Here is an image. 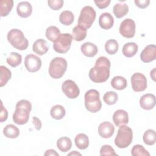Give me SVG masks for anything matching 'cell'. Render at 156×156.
I'll use <instances>...</instances> for the list:
<instances>
[{
  "label": "cell",
  "instance_id": "cell-1",
  "mask_svg": "<svg viewBox=\"0 0 156 156\" xmlns=\"http://www.w3.org/2000/svg\"><path fill=\"white\" fill-rule=\"evenodd\" d=\"M110 62L106 57H99L95 65L89 71V77L95 83H102L108 80L110 76Z\"/></svg>",
  "mask_w": 156,
  "mask_h": 156
},
{
  "label": "cell",
  "instance_id": "cell-2",
  "mask_svg": "<svg viewBox=\"0 0 156 156\" xmlns=\"http://www.w3.org/2000/svg\"><path fill=\"white\" fill-rule=\"evenodd\" d=\"M32 110L31 103L26 99L18 101L15 107V111L13 115V122L18 125L27 123L29 119L30 112Z\"/></svg>",
  "mask_w": 156,
  "mask_h": 156
},
{
  "label": "cell",
  "instance_id": "cell-3",
  "mask_svg": "<svg viewBox=\"0 0 156 156\" xmlns=\"http://www.w3.org/2000/svg\"><path fill=\"white\" fill-rule=\"evenodd\" d=\"M7 38L10 44L18 50L23 51L28 47V40L24 37L23 32L20 29H11L9 31Z\"/></svg>",
  "mask_w": 156,
  "mask_h": 156
},
{
  "label": "cell",
  "instance_id": "cell-4",
  "mask_svg": "<svg viewBox=\"0 0 156 156\" xmlns=\"http://www.w3.org/2000/svg\"><path fill=\"white\" fill-rule=\"evenodd\" d=\"M132 140L133 132L132 129L127 126H120L115 139V145L119 148H126L131 144Z\"/></svg>",
  "mask_w": 156,
  "mask_h": 156
},
{
  "label": "cell",
  "instance_id": "cell-5",
  "mask_svg": "<svg viewBox=\"0 0 156 156\" xmlns=\"http://www.w3.org/2000/svg\"><path fill=\"white\" fill-rule=\"evenodd\" d=\"M84 98L85 106L88 111L91 113H96L101 110L102 103L98 91L94 89L90 90L85 93Z\"/></svg>",
  "mask_w": 156,
  "mask_h": 156
},
{
  "label": "cell",
  "instance_id": "cell-6",
  "mask_svg": "<svg viewBox=\"0 0 156 156\" xmlns=\"http://www.w3.org/2000/svg\"><path fill=\"white\" fill-rule=\"evenodd\" d=\"M66 60L60 57L54 58L49 63V74L54 79H60L65 74L67 68Z\"/></svg>",
  "mask_w": 156,
  "mask_h": 156
},
{
  "label": "cell",
  "instance_id": "cell-7",
  "mask_svg": "<svg viewBox=\"0 0 156 156\" xmlns=\"http://www.w3.org/2000/svg\"><path fill=\"white\" fill-rule=\"evenodd\" d=\"M96 18V12L94 9L89 5L85 6L80 11L78 19V25L85 29L90 28Z\"/></svg>",
  "mask_w": 156,
  "mask_h": 156
},
{
  "label": "cell",
  "instance_id": "cell-8",
  "mask_svg": "<svg viewBox=\"0 0 156 156\" xmlns=\"http://www.w3.org/2000/svg\"><path fill=\"white\" fill-rule=\"evenodd\" d=\"M73 39V37L70 34H61L53 43L54 51L60 54L67 52L70 49Z\"/></svg>",
  "mask_w": 156,
  "mask_h": 156
},
{
  "label": "cell",
  "instance_id": "cell-9",
  "mask_svg": "<svg viewBox=\"0 0 156 156\" xmlns=\"http://www.w3.org/2000/svg\"><path fill=\"white\" fill-rule=\"evenodd\" d=\"M119 33L127 38H131L135 34V23L130 18L124 20L120 24L119 29Z\"/></svg>",
  "mask_w": 156,
  "mask_h": 156
},
{
  "label": "cell",
  "instance_id": "cell-10",
  "mask_svg": "<svg viewBox=\"0 0 156 156\" xmlns=\"http://www.w3.org/2000/svg\"><path fill=\"white\" fill-rule=\"evenodd\" d=\"M132 88L134 91L140 92L147 88V79L145 76L140 73H134L130 78Z\"/></svg>",
  "mask_w": 156,
  "mask_h": 156
},
{
  "label": "cell",
  "instance_id": "cell-11",
  "mask_svg": "<svg viewBox=\"0 0 156 156\" xmlns=\"http://www.w3.org/2000/svg\"><path fill=\"white\" fill-rule=\"evenodd\" d=\"M63 93L69 99H75L80 94V90L77 84L72 80H66L62 85Z\"/></svg>",
  "mask_w": 156,
  "mask_h": 156
},
{
  "label": "cell",
  "instance_id": "cell-12",
  "mask_svg": "<svg viewBox=\"0 0 156 156\" xmlns=\"http://www.w3.org/2000/svg\"><path fill=\"white\" fill-rule=\"evenodd\" d=\"M42 65V62L38 56L29 54L27 55L24 60V65L26 69L30 73L38 71Z\"/></svg>",
  "mask_w": 156,
  "mask_h": 156
},
{
  "label": "cell",
  "instance_id": "cell-13",
  "mask_svg": "<svg viewBox=\"0 0 156 156\" xmlns=\"http://www.w3.org/2000/svg\"><path fill=\"white\" fill-rule=\"evenodd\" d=\"M156 58V47L154 44L146 46L140 54V58L144 63H149Z\"/></svg>",
  "mask_w": 156,
  "mask_h": 156
},
{
  "label": "cell",
  "instance_id": "cell-14",
  "mask_svg": "<svg viewBox=\"0 0 156 156\" xmlns=\"http://www.w3.org/2000/svg\"><path fill=\"white\" fill-rule=\"evenodd\" d=\"M115 132V127L108 122L105 121L99 124L98 127V133L99 135L104 138H110Z\"/></svg>",
  "mask_w": 156,
  "mask_h": 156
},
{
  "label": "cell",
  "instance_id": "cell-15",
  "mask_svg": "<svg viewBox=\"0 0 156 156\" xmlns=\"http://www.w3.org/2000/svg\"><path fill=\"white\" fill-rule=\"evenodd\" d=\"M155 96L151 93H147L143 95L140 99V107L147 110L152 109L155 105Z\"/></svg>",
  "mask_w": 156,
  "mask_h": 156
},
{
  "label": "cell",
  "instance_id": "cell-16",
  "mask_svg": "<svg viewBox=\"0 0 156 156\" xmlns=\"http://www.w3.org/2000/svg\"><path fill=\"white\" fill-rule=\"evenodd\" d=\"M113 121L116 126L127 124L129 122L128 113L124 110H117L113 115Z\"/></svg>",
  "mask_w": 156,
  "mask_h": 156
},
{
  "label": "cell",
  "instance_id": "cell-17",
  "mask_svg": "<svg viewBox=\"0 0 156 156\" xmlns=\"http://www.w3.org/2000/svg\"><path fill=\"white\" fill-rule=\"evenodd\" d=\"M114 23V19L112 15L108 12L102 13L99 18V24L101 28L108 30L112 27Z\"/></svg>",
  "mask_w": 156,
  "mask_h": 156
},
{
  "label": "cell",
  "instance_id": "cell-18",
  "mask_svg": "<svg viewBox=\"0 0 156 156\" xmlns=\"http://www.w3.org/2000/svg\"><path fill=\"white\" fill-rule=\"evenodd\" d=\"M16 12L18 15L22 18L29 17L32 12L31 4L27 1L20 2L16 7Z\"/></svg>",
  "mask_w": 156,
  "mask_h": 156
},
{
  "label": "cell",
  "instance_id": "cell-19",
  "mask_svg": "<svg viewBox=\"0 0 156 156\" xmlns=\"http://www.w3.org/2000/svg\"><path fill=\"white\" fill-rule=\"evenodd\" d=\"M49 49L47 41L44 39H38L36 40L32 46L33 51L38 54L39 55H43L46 54Z\"/></svg>",
  "mask_w": 156,
  "mask_h": 156
},
{
  "label": "cell",
  "instance_id": "cell-20",
  "mask_svg": "<svg viewBox=\"0 0 156 156\" xmlns=\"http://www.w3.org/2000/svg\"><path fill=\"white\" fill-rule=\"evenodd\" d=\"M80 49L82 54L88 57H93L95 56L98 51L96 45L91 42H85L82 44Z\"/></svg>",
  "mask_w": 156,
  "mask_h": 156
},
{
  "label": "cell",
  "instance_id": "cell-21",
  "mask_svg": "<svg viewBox=\"0 0 156 156\" xmlns=\"http://www.w3.org/2000/svg\"><path fill=\"white\" fill-rule=\"evenodd\" d=\"M138 50V45L134 42H129L126 43L122 49V54L127 57L134 56Z\"/></svg>",
  "mask_w": 156,
  "mask_h": 156
},
{
  "label": "cell",
  "instance_id": "cell-22",
  "mask_svg": "<svg viewBox=\"0 0 156 156\" xmlns=\"http://www.w3.org/2000/svg\"><path fill=\"white\" fill-rule=\"evenodd\" d=\"M57 148L63 152L69 151L72 147V142L69 138L67 136H63L57 140Z\"/></svg>",
  "mask_w": 156,
  "mask_h": 156
},
{
  "label": "cell",
  "instance_id": "cell-23",
  "mask_svg": "<svg viewBox=\"0 0 156 156\" xmlns=\"http://www.w3.org/2000/svg\"><path fill=\"white\" fill-rule=\"evenodd\" d=\"M76 147L80 149H87L89 146V139L87 135L84 133L77 134L74 139Z\"/></svg>",
  "mask_w": 156,
  "mask_h": 156
},
{
  "label": "cell",
  "instance_id": "cell-24",
  "mask_svg": "<svg viewBox=\"0 0 156 156\" xmlns=\"http://www.w3.org/2000/svg\"><path fill=\"white\" fill-rule=\"evenodd\" d=\"M72 37L76 41H82L87 37V29L79 25L75 26L72 31Z\"/></svg>",
  "mask_w": 156,
  "mask_h": 156
},
{
  "label": "cell",
  "instance_id": "cell-25",
  "mask_svg": "<svg viewBox=\"0 0 156 156\" xmlns=\"http://www.w3.org/2000/svg\"><path fill=\"white\" fill-rule=\"evenodd\" d=\"M129 12V6L126 4L117 3L113 7V12L115 16L120 18L124 16Z\"/></svg>",
  "mask_w": 156,
  "mask_h": 156
},
{
  "label": "cell",
  "instance_id": "cell-26",
  "mask_svg": "<svg viewBox=\"0 0 156 156\" xmlns=\"http://www.w3.org/2000/svg\"><path fill=\"white\" fill-rule=\"evenodd\" d=\"M127 82L126 79L122 76H115L111 80L112 87L118 90H122L126 88Z\"/></svg>",
  "mask_w": 156,
  "mask_h": 156
},
{
  "label": "cell",
  "instance_id": "cell-27",
  "mask_svg": "<svg viewBox=\"0 0 156 156\" xmlns=\"http://www.w3.org/2000/svg\"><path fill=\"white\" fill-rule=\"evenodd\" d=\"M50 114L52 118L59 120L62 119L65 116L66 111L62 105H55L51 108L50 110Z\"/></svg>",
  "mask_w": 156,
  "mask_h": 156
},
{
  "label": "cell",
  "instance_id": "cell-28",
  "mask_svg": "<svg viewBox=\"0 0 156 156\" xmlns=\"http://www.w3.org/2000/svg\"><path fill=\"white\" fill-rule=\"evenodd\" d=\"M7 63L13 68L16 67L21 63L22 62V56L21 54L15 52H10L6 59Z\"/></svg>",
  "mask_w": 156,
  "mask_h": 156
},
{
  "label": "cell",
  "instance_id": "cell-29",
  "mask_svg": "<svg viewBox=\"0 0 156 156\" xmlns=\"http://www.w3.org/2000/svg\"><path fill=\"white\" fill-rule=\"evenodd\" d=\"M3 133L7 138H15L20 135L18 128L13 124H8L3 129Z\"/></svg>",
  "mask_w": 156,
  "mask_h": 156
},
{
  "label": "cell",
  "instance_id": "cell-30",
  "mask_svg": "<svg viewBox=\"0 0 156 156\" xmlns=\"http://www.w3.org/2000/svg\"><path fill=\"white\" fill-rule=\"evenodd\" d=\"M74 19V16L72 12L69 10H65L62 12L59 16L60 22L65 26L71 24Z\"/></svg>",
  "mask_w": 156,
  "mask_h": 156
},
{
  "label": "cell",
  "instance_id": "cell-31",
  "mask_svg": "<svg viewBox=\"0 0 156 156\" xmlns=\"http://www.w3.org/2000/svg\"><path fill=\"white\" fill-rule=\"evenodd\" d=\"M1 16L2 17L7 16L13 7L12 0H1Z\"/></svg>",
  "mask_w": 156,
  "mask_h": 156
},
{
  "label": "cell",
  "instance_id": "cell-32",
  "mask_svg": "<svg viewBox=\"0 0 156 156\" xmlns=\"http://www.w3.org/2000/svg\"><path fill=\"white\" fill-rule=\"evenodd\" d=\"M12 77L11 71L5 66H0V87H2L6 85Z\"/></svg>",
  "mask_w": 156,
  "mask_h": 156
},
{
  "label": "cell",
  "instance_id": "cell-33",
  "mask_svg": "<svg viewBox=\"0 0 156 156\" xmlns=\"http://www.w3.org/2000/svg\"><path fill=\"white\" fill-rule=\"evenodd\" d=\"M61 34L58 27L54 26L48 27L46 30V37L51 41L54 42Z\"/></svg>",
  "mask_w": 156,
  "mask_h": 156
},
{
  "label": "cell",
  "instance_id": "cell-34",
  "mask_svg": "<svg viewBox=\"0 0 156 156\" xmlns=\"http://www.w3.org/2000/svg\"><path fill=\"white\" fill-rule=\"evenodd\" d=\"M143 140L144 143L149 146L153 145L156 141V133L152 129L147 130L143 134Z\"/></svg>",
  "mask_w": 156,
  "mask_h": 156
},
{
  "label": "cell",
  "instance_id": "cell-35",
  "mask_svg": "<svg viewBox=\"0 0 156 156\" xmlns=\"http://www.w3.org/2000/svg\"><path fill=\"white\" fill-rule=\"evenodd\" d=\"M119 48V44L116 40L113 39L108 40L105 44V49L107 54L113 55L117 52Z\"/></svg>",
  "mask_w": 156,
  "mask_h": 156
},
{
  "label": "cell",
  "instance_id": "cell-36",
  "mask_svg": "<svg viewBox=\"0 0 156 156\" xmlns=\"http://www.w3.org/2000/svg\"><path fill=\"white\" fill-rule=\"evenodd\" d=\"M118 98V94L116 92L112 91L105 93L103 96V100L104 102L109 105H114L116 104Z\"/></svg>",
  "mask_w": 156,
  "mask_h": 156
},
{
  "label": "cell",
  "instance_id": "cell-37",
  "mask_svg": "<svg viewBox=\"0 0 156 156\" xmlns=\"http://www.w3.org/2000/svg\"><path fill=\"white\" fill-rule=\"evenodd\" d=\"M131 154L133 156L150 155V154L148 152V151L142 145L140 144H136L132 147L131 150Z\"/></svg>",
  "mask_w": 156,
  "mask_h": 156
},
{
  "label": "cell",
  "instance_id": "cell-38",
  "mask_svg": "<svg viewBox=\"0 0 156 156\" xmlns=\"http://www.w3.org/2000/svg\"><path fill=\"white\" fill-rule=\"evenodd\" d=\"M100 155L101 156L104 155H118L115 152L114 149L108 144H105L102 146L100 149Z\"/></svg>",
  "mask_w": 156,
  "mask_h": 156
},
{
  "label": "cell",
  "instance_id": "cell-39",
  "mask_svg": "<svg viewBox=\"0 0 156 156\" xmlns=\"http://www.w3.org/2000/svg\"><path fill=\"white\" fill-rule=\"evenodd\" d=\"M63 0H49L48 1V6L52 10H57L61 9L63 5Z\"/></svg>",
  "mask_w": 156,
  "mask_h": 156
},
{
  "label": "cell",
  "instance_id": "cell-40",
  "mask_svg": "<svg viewBox=\"0 0 156 156\" xmlns=\"http://www.w3.org/2000/svg\"><path fill=\"white\" fill-rule=\"evenodd\" d=\"M1 113H0V121L1 122L7 120L8 117V112L5 108L4 107L2 102H1Z\"/></svg>",
  "mask_w": 156,
  "mask_h": 156
},
{
  "label": "cell",
  "instance_id": "cell-41",
  "mask_svg": "<svg viewBox=\"0 0 156 156\" xmlns=\"http://www.w3.org/2000/svg\"><path fill=\"white\" fill-rule=\"evenodd\" d=\"M134 2L135 5L140 9L146 8L150 3L149 0H135Z\"/></svg>",
  "mask_w": 156,
  "mask_h": 156
},
{
  "label": "cell",
  "instance_id": "cell-42",
  "mask_svg": "<svg viewBox=\"0 0 156 156\" xmlns=\"http://www.w3.org/2000/svg\"><path fill=\"white\" fill-rule=\"evenodd\" d=\"M111 1L110 0H104V1H94V3L96 6L101 9H105L108 6Z\"/></svg>",
  "mask_w": 156,
  "mask_h": 156
},
{
  "label": "cell",
  "instance_id": "cell-43",
  "mask_svg": "<svg viewBox=\"0 0 156 156\" xmlns=\"http://www.w3.org/2000/svg\"><path fill=\"white\" fill-rule=\"evenodd\" d=\"M32 123L34 125L35 128L37 130H40L41 129V126H42V124H41V122L40 119H38L37 117H36V116L32 117Z\"/></svg>",
  "mask_w": 156,
  "mask_h": 156
},
{
  "label": "cell",
  "instance_id": "cell-44",
  "mask_svg": "<svg viewBox=\"0 0 156 156\" xmlns=\"http://www.w3.org/2000/svg\"><path fill=\"white\" fill-rule=\"evenodd\" d=\"M45 156H48V155H56L58 156L59 154L54 149H48L46 151V152L44 154Z\"/></svg>",
  "mask_w": 156,
  "mask_h": 156
},
{
  "label": "cell",
  "instance_id": "cell-45",
  "mask_svg": "<svg viewBox=\"0 0 156 156\" xmlns=\"http://www.w3.org/2000/svg\"><path fill=\"white\" fill-rule=\"evenodd\" d=\"M68 155H82V154L80 153L77 152L76 151H74L73 152H71L69 154H68Z\"/></svg>",
  "mask_w": 156,
  "mask_h": 156
},
{
  "label": "cell",
  "instance_id": "cell-46",
  "mask_svg": "<svg viewBox=\"0 0 156 156\" xmlns=\"http://www.w3.org/2000/svg\"><path fill=\"white\" fill-rule=\"evenodd\" d=\"M155 69H153L151 71V77H152V79H153V80L155 81Z\"/></svg>",
  "mask_w": 156,
  "mask_h": 156
}]
</instances>
